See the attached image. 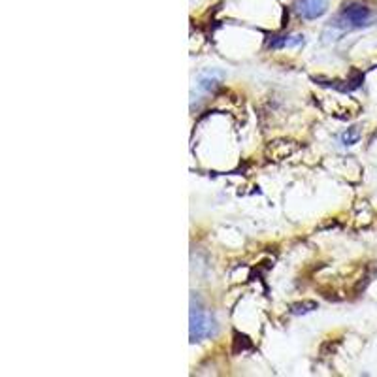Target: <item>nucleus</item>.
Returning <instances> with one entry per match:
<instances>
[{
  "label": "nucleus",
  "mask_w": 377,
  "mask_h": 377,
  "mask_svg": "<svg viewBox=\"0 0 377 377\" xmlns=\"http://www.w3.org/2000/svg\"><path fill=\"white\" fill-rule=\"evenodd\" d=\"M371 20V10L362 2H349L339 13L338 23L341 29H360Z\"/></svg>",
  "instance_id": "nucleus-1"
},
{
  "label": "nucleus",
  "mask_w": 377,
  "mask_h": 377,
  "mask_svg": "<svg viewBox=\"0 0 377 377\" xmlns=\"http://www.w3.org/2000/svg\"><path fill=\"white\" fill-rule=\"evenodd\" d=\"M189 334H191V341H200V339L210 338L215 334V321L208 311L204 309H194L191 311V325H189Z\"/></svg>",
  "instance_id": "nucleus-2"
},
{
  "label": "nucleus",
  "mask_w": 377,
  "mask_h": 377,
  "mask_svg": "<svg viewBox=\"0 0 377 377\" xmlns=\"http://www.w3.org/2000/svg\"><path fill=\"white\" fill-rule=\"evenodd\" d=\"M296 12L302 20H319L321 15H325L326 12V0H298Z\"/></svg>",
  "instance_id": "nucleus-3"
},
{
  "label": "nucleus",
  "mask_w": 377,
  "mask_h": 377,
  "mask_svg": "<svg viewBox=\"0 0 377 377\" xmlns=\"http://www.w3.org/2000/svg\"><path fill=\"white\" fill-rule=\"evenodd\" d=\"M224 77V72L215 70V68H210V70H204L199 74V79H197V85H199V89H202L204 93H211V91H215L221 85Z\"/></svg>",
  "instance_id": "nucleus-4"
},
{
  "label": "nucleus",
  "mask_w": 377,
  "mask_h": 377,
  "mask_svg": "<svg viewBox=\"0 0 377 377\" xmlns=\"http://www.w3.org/2000/svg\"><path fill=\"white\" fill-rule=\"evenodd\" d=\"M304 44V36H275L270 40V49H282V47H296Z\"/></svg>",
  "instance_id": "nucleus-5"
},
{
  "label": "nucleus",
  "mask_w": 377,
  "mask_h": 377,
  "mask_svg": "<svg viewBox=\"0 0 377 377\" xmlns=\"http://www.w3.org/2000/svg\"><path fill=\"white\" fill-rule=\"evenodd\" d=\"M314 309H317V302H300V304H294V306H291V314L293 315H306L309 314V311H314Z\"/></svg>",
  "instance_id": "nucleus-6"
},
{
  "label": "nucleus",
  "mask_w": 377,
  "mask_h": 377,
  "mask_svg": "<svg viewBox=\"0 0 377 377\" xmlns=\"http://www.w3.org/2000/svg\"><path fill=\"white\" fill-rule=\"evenodd\" d=\"M358 140H360V130L355 127L347 128L346 132L341 134V144H344V146H355Z\"/></svg>",
  "instance_id": "nucleus-7"
}]
</instances>
